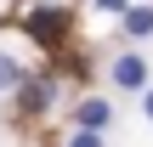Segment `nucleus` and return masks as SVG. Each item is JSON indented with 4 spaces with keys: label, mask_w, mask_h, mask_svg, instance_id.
Returning a JSON list of instances; mask_svg holds the SVG:
<instances>
[{
    "label": "nucleus",
    "mask_w": 153,
    "mask_h": 147,
    "mask_svg": "<svg viewBox=\"0 0 153 147\" xmlns=\"http://www.w3.org/2000/svg\"><path fill=\"white\" fill-rule=\"evenodd\" d=\"M114 85H119V91H148V62H142L136 51L114 57Z\"/></svg>",
    "instance_id": "f257e3e1"
},
{
    "label": "nucleus",
    "mask_w": 153,
    "mask_h": 147,
    "mask_svg": "<svg viewBox=\"0 0 153 147\" xmlns=\"http://www.w3.org/2000/svg\"><path fill=\"white\" fill-rule=\"evenodd\" d=\"M108 125H114V108H108L102 96H85V102L74 108V130H97V136H102Z\"/></svg>",
    "instance_id": "f03ea898"
},
{
    "label": "nucleus",
    "mask_w": 153,
    "mask_h": 147,
    "mask_svg": "<svg viewBox=\"0 0 153 147\" xmlns=\"http://www.w3.org/2000/svg\"><path fill=\"white\" fill-rule=\"evenodd\" d=\"M119 34L125 40H153V6H131L119 17Z\"/></svg>",
    "instance_id": "7ed1b4c3"
},
{
    "label": "nucleus",
    "mask_w": 153,
    "mask_h": 147,
    "mask_svg": "<svg viewBox=\"0 0 153 147\" xmlns=\"http://www.w3.org/2000/svg\"><path fill=\"white\" fill-rule=\"evenodd\" d=\"M51 96H57V85H51V79H23V108H28V113L51 108Z\"/></svg>",
    "instance_id": "20e7f679"
},
{
    "label": "nucleus",
    "mask_w": 153,
    "mask_h": 147,
    "mask_svg": "<svg viewBox=\"0 0 153 147\" xmlns=\"http://www.w3.org/2000/svg\"><path fill=\"white\" fill-rule=\"evenodd\" d=\"M23 79H28V74L17 68V57H6V51H0V96H6V91H23Z\"/></svg>",
    "instance_id": "39448f33"
},
{
    "label": "nucleus",
    "mask_w": 153,
    "mask_h": 147,
    "mask_svg": "<svg viewBox=\"0 0 153 147\" xmlns=\"http://www.w3.org/2000/svg\"><path fill=\"white\" fill-rule=\"evenodd\" d=\"M28 28H34V40H57L51 28H62V17H57V11H34V17H28Z\"/></svg>",
    "instance_id": "423d86ee"
},
{
    "label": "nucleus",
    "mask_w": 153,
    "mask_h": 147,
    "mask_svg": "<svg viewBox=\"0 0 153 147\" xmlns=\"http://www.w3.org/2000/svg\"><path fill=\"white\" fill-rule=\"evenodd\" d=\"M68 147H102V136H97V130H74V136H68Z\"/></svg>",
    "instance_id": "0eeeda50"
},
{
    "label": "nucleus",
    "mask_w": 153,
    "mask_h": 147,
    "mask_svg": "<svg viewBox=\"0 0 153 147\" xmlns=\"http://www.w3.org/2000/svg\"><path fill=\"white\" fill-rule=\"evenodd\" d=\"M97 11H114V17H125V11H131V0H97Z\"/></svg>",
    "instance_id": "6e6552de"
},
{
    "label": "nucleus",
    "mask_w": 153,
    "mask_h": 147,
    "mask_svg": "<svg viewBox=\"0 0 153 147\" xmlns=\"http://www.w3.org/2000/svg\"><path fill=\"white\" fill-rule=\"evenodd\" d=\"M142 113H148V119H153V91H142Z\"/></svg>",
    "instance_id": "1a4fd4ad"
}]
</instances>
